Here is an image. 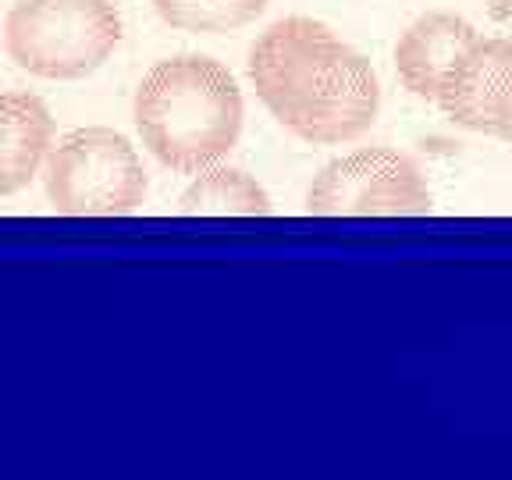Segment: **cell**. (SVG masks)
Segmentation results:
<instances>
[{
    "instance_id": "1",
    "label": "cell",
    "mask_w": 512,
    "mask_h": 480,
    "mask_svg": "<svg viewBox=\"0 0 512 480\" xmlns=\"http://www.w3.org/2000/svg\"><path fill=\"white\" fill-rule=\"evenodd\" d=\"M249 82L281 128L313 146H342L370 132L381 86L370 61L331 25L288 15L249 50Z\"/></svg>"
},
{
    "instance_id": "2",
    "label": "cell",
    "mask_w": 512,
    "mask_h": 480,
    "mask_svg": "<svg viewBox=\"0 0 512 480\" xmlns=\"http://www.w3.org/2000/svg\"><path fill=\"white\" fill-rule=\"evenodd\" d=\"M139 139L164 168L196 175L235 150L246 104L235 75L207 54H178L143 75L132 104Z\"/></svg>"
},
{
    "instance_id": "3",
    "label": "cell",
    "mask_w": 512,
    "mask_h": 480,
    "mask_svg": "<svg viewBox=\"0 0 512 480\" xmlns=\"http://www.w3.org/2000/svg\"><path fill=\"white\" fill-rule=\"evenodd\" d=\"M118 43L114 0H18L4 18V50L36 79H86L111 61Z\"/></svg>"
},
{
    "instance_id": "4",
    "label": "cell",
    "mask_w": 512,
    "mask_h": 480,
    "mask_svg": "<svg viewBox=\"0 0 512 480\" xmlns=\"http://www.w3.org/2000/svg\"><path fill=\"white\" fill-rule=\"evenodd\" d=\"M47 200L64 217H125L146 203L136 146L114 128H75L50 146Z\"/></svg>"
},
{
    "instance_id": "5",
    "label": "cell",
    "mask_w": 512,
    "mask_h": 480,
    "mask_svg": "<svg viewBox=\"0 0 512 480\" xmlns=\"http://www.w3.org/2000/svg\"><path fill=\"white\" fill-rule=\"evenodd\" d=\"M313 217H420L431 214V189L409 153L363 146L317 171L306 189Z\"/></svg>"
},
{
    "instance_id": "6",
    "label": "cell",
    "mask_w": 512,
    "mask_h": 480,
    "mask_svg": "<svg viewBox=\"0 0 512 480\" xmlns=\"http://www.w3.org/2000/svg\"><path fill=\"white\" fill-rule=\"evenodd\" d=\"M438 107L452 125L512 146V36H480L448 72Z\"/></svg>"
},
{
    "instance_id": "7",
    "label": "cell",
    "mask_w": 512,
    "mask_h": 480,
    "mask_svg": "<svg viewBox=\"0 0 512 480\" xmlns=\"http://www.w3.org/2000/svg\"><path fill=\"white\" fill-rule=\"evenodd\" d=\"M480 40L473 22L456 11H427L395 43V72L402 86L420 100L438 104L441 86L456 61Z\"/></svg>"
},
{
    "instance_id": "8",
    "label": "cell",
    "mask_w": 512,
    "mask_h": 480,
    "mask_svg": "<svg viewBox=\"0 0 512 480\" xmlns=\"http://www.w3.org/2000/svg\"><path fill=\"white\" fill-rule=\"evenodd\" d=\"M54 146L50 107L29 89L0 93V196H18L40 175Z\"/></svg>"
},
{
    "instance_id": "9",
    "label": "cell",
    "mask_w": 512,
    "mask_h": 480,
    "mask_svg": "<svg viewBox=\"0 0 512 480\" xmlns=\"http://www.w3.org/2000/svg\"><path fill=\"white\" fill-rule=\"evenodd\" d=\"M178 210L185 217H267L271 196L249 171L214 164L196 171L192 185L182 192Z\"/></svg>"
},
{
    "instance_id": "10",
    "label": "cell",
    "mask_w": 512,
    "mask_h": 480,
    "mask_svg": "<svg viewBox=\"0 0 512 480\" xmlns=\"http://www.w3.org/2000/svg\"><path fill=\"white\" fill-rule=\"evenodd\" d=\"M164 25L189 36L239 32L264 15L271 0H150Z\"/></svg>"
},
{
    "instance_id": "11",
    "label": "cell",
    "mask_w": 512,
    "mask_h": 480,
    "mask_svg": "<svg viewBox=\"0 0 512 480\" xmlns=\"http://www.w3.org/2000/svg\"><path fill=\"white\" fill-rule=\"evenodd\" d=\"M488 11L498 25H512V0H488Z\"/></svg>"
}]
</instances>
